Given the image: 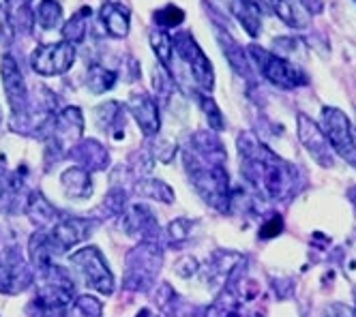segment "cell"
<instances>
[{"mask_svg": "<svg viewBox=\"0 0 356 317\" xmlns=\"http://www.w3.org/2000/svg\"><path fill=\"white\" fill-rule=\"evenodd\" d=\"M348 197H350V202H352V206L356 208V187H352V189L348 191Z\"/></svg>", "mask_w": 356, "mask_h": 317, "instance_id": "e575fe53", "label": "cell"}, {"mask_svg": "<svg viewBox=\"0 0 356 317\" xmlns=\"http://www.w3.org/2000/svg\"><path fill=\"white\" fill-rule=\"evenodd\" d=\"M296 5L302 7L307 13H322L324 11V0H296Z\"/></svg>", "mask_w": 356, "mask_h": 317, "instance_id": "d6a6232c", "label": "cell"}, {"mask_svg": "<svg viewBox=\"0 0 356 317\" xmlns=\"http://www.w3.org/2000/svg\"><path fill=\"white\" fill-rule=\"evenodd\" d=\"M60 187L69 200H88L92 195V172L73 165L60 174Z\"/></svg>", "mask_w": 356, "mask_h": 317, "instance_id": "9a60e30c", "label": "cell"}, {"mask_svg": "<svg viewBox=\"0 0 356 317\" xmlns=\"http://www.w3.org/2000/svg\"><path fill=\"white\" fill-rule=\"evenodd\" d=\"M5 17L15 33L29 35L35 26V13L29 0H5Z\"/></svg>", "mask_w": 356, "mask_h": 317, "instance_id": "ac0fdd59", "label": "cell"}, {"mask_svg": "<svg viewBox=\"0 0 356 317\" xmlns=\"http://www.w3.org/2000/svg\"><path fill=\"white\" fill-rule=\"evenodd\" d=\"M92 15V9L90 7H82L78 13H73L71 19L65 24L63 29V39L71 45H80L84 43L86 39V33H88V19Z\"/></svg>", "mask_w": 356, "mask_h": 317, "instance_id": "44dd1931", "label": "cell"}, {"mask_svg": "<svg viewBox=\"0 0 356 317\" xmlns=\"http://www.w3.org/2000/svg\"><path fill=\"white\" fill-rule=\"evenodd\" d=\"M116 84V73L104 65H90L88 67V73H86V88L92 92V95H104L108 90H112Z\"/></svg>", "mask_w": 356, "mask_h": 317, "instance_id": "7402d4cb", "label": "cell"}, {"mask_svg": "<svg viewBox=\"0 0 356 317\" xmlns=\"http://www.w3.org/2000/svg\"><path fill=\"white\" fill-rule=\"evenodd\" d=\"M346 273H348V277L356 283V253H352L350 259L346 261Z\"/></svg>", "mask_w": 356, "mask_h": 317, "instance_id": "836d02e7", "label": "cell"}, {"mask_svg": "<svg viewBox=\"0 0 356 317\" xmlns=\"http://www.w3.org/2000/svg\"><path fill=\"white\" fill-rule=\"evenodd\" d=\"M183 161L197 195L211 208H215L217 213L221 215L230 213L234 197H232L230 176H227L225 170L227 154L223 144L211 131H202V133H195L189 140L183 152Z\"/></svg>", "mask_w": 356, "mask_h": 317, "instance_id": "7a4b0ae2", "label": "cell"}, {"mask_svg": "<svg viewBox=\"0 0 356 317\" xmlns=\"http://www.w3.org/2000/svg\"><path fill=\"white\" fill-rule=\"evenodd\" d=\"M320 129L324 138L328 140L330 148H333V152L356 168V133L352 129L350 118L339 108L326 105V108H322Z\"/></svg>", "mask_w": 356, "mask_h": 317, "instance_id": "8992f818", "label": "cell"}, {"mask_svg": "<svg viewBox=\"0 0 356 317\" xmlns=\"http://www.w3.org/2000/svg\"><path fill=\"white\" fill-rule=\"evenodd\" d=\"M0 77H3V90L11 108V114L15 118L24 116L29 108V86L17 60L11 54H5L0 58Z\"/></svg>", "mask_w": 356, "mask_h": 317, "instance_id": "30bf717a", "label": "cell"}, {"mask_svg": "<svg viewBox=\"0 0 356 317\" xmlns=\"http://www.w3.org/2000/svg\"><path fill=\"white\" fill-rule=\"evenodd\" d=\"M247 54L251 63H256L260 75L266 79L268 84L282 88V90H294L300 86L309 84V77L300 67L290 63L286 56L277 54V51L264 49L260 45H249Z\"/></svg>", "mask_w": 356, "mask_h": 317, "instance_id": "277c9868", "label": "cell"}, {"mask_svg": "<svg viewBox=\"0 0 356 317\" xmlns=\"http://www.w3.org/2000/svg\"><path fill=\"white\" fill-rule=\"evenodd\" d=\"M127 110L138 122L144 138H155L161 129V116H159V105L148 92H136L127 101Z\"/></svg>", "mask_w": 356, "mask_h": 317, "instance_id": "5bb4252c", "label": "cell"}, {"mask_svg": "<svg viewBox=\"0 0 356 317\" xmlns=\"http://www.w3.org/2000/svg\"><path fill=\"white\" fill-rule=\"evenodd\" d=\"M185 22V13H183V9H178V7H174V5H168V7H163V9H159L157 13H155V24H157V29L159 31H163V33H168V31H172V29H178Z\"/></svg>", "mask_w": 356, "mask_h": 317, "instance_id": "f546056e", "label": "cell"}, {"mask_svg": "<svg viewBox=\"0 0 356 317\" xmlns=\"http://www.w3.org/2000/svg\"><path fill=\"white\" fill-rule=\"evenodd\" d=\"M282 227H284V223H282V219H279V215H277V217H273V219H270V223H268V225H264V227L260 229V236H262V238L279 236V231H282Z\"/></svg>", "mask_w": 356, "mask_h": 317, "instance_id": "1f68e13d", "label": "cell"}, {"mask_svg": "<svg viewBox=\"0 0 356 317\" xmlns=\"http://www.w3.org/2000/svg\"><path fill=\"white\" fill-rule=\"evenodd\" d=\"M207 317H247V315H245L243 300L238 296L223 292V296L209 307Z\"/></svg>", "mask_w": 356, "mask_h": 317, "instance_id": "d4e9b609", "label": "cell"}, {"mask_svg": "<svg viewBox=\"0 0 356 317\" xmlns=\"http://www.w3.org/2000/svg\"><path fill=\"white\" fill-rule=\"evenodd\" d=\"M172 45L178 51V56L185 60V65L189 67V73L193 77L195 86L200 88V92H213L215 88V69L211 58L204 54V49L197 45V41L193 39L191 33L181 31L172 37Z\"/></svg>", "mask_w": 356, "mask_h": 317, "instance_id": "5b68a950", "label": "cell"}, {"mask_svg": "<svg viewBox=\"0 0 356 317\" xmlns=\"http://www.w3.org/2000/svg\"><path fill=\"white\" fill-rule=\"evenodd\" d=\"M95 120H97V127L108 133H114V131H120L124 129V114H122V105L116 103V101H108L104 105H99L95 110Z\"/></svg>", "mask_w": 356, "mask_h": 317, "instance_id": "ffe728a7", "label": "cell"}, {"mask_svg": "<svg viewBox=\"0 0 356 317\" xmlns=\"http://www.w3.org/2000/svg\"><path fill=\"white\" fill-rule=\"evenodd\" d=\"M195 97H197V103H200L202 112H204V116H207V120H209V127L215 131V133L223 131L225 120H223V114H221V110H219V105L215 103V99L209 97L207 92H195Z\"/></svg>", "mask_w": 356, "mask_h": 317, "instance_id": "f1b7e54d", "label": "cell"}, {"mask_svg": "<svg viewBox=\"0 0 356 317\" xmlns=\"http://www.w3.org/2000/svg\"><path fill=\"white\" fill-rule=\"evenodd\" d=\"M138 193L142 197L157 200V202H163V204H172L174 202V191L168 187L163 180H142L138 184Z\"/></svg>", "mask_w": 356, "mask_h": 317, "instance_id": "83f0119b", "label": "cell"}, {"mask_svg": "<svg viewBox=\"0 0 356 317\" xmlns=\"http://www.w3.org/2000/svg\"><path fill=\"white\" fill-rule=\"evenodd\" d=\"M24 213L31 217V221H35L41 227H52L60 217H58V210L49 204V200H45L43 193L33 191L24 204Z\"/></svg>", "mask_w": 356, "mask_h": 317, "instance_id": "e0dca14e", "label": "cell"}, {"mask_svg": "<svg viewBox=\"0 0 356 317\" xmlns=\"http://www.w3.org/2000/svg\"><path fill=\"white\" fill-rule=\"evenodd\" d=\"M275 15L288 24L294 31H305L309 29V13L302 7H298L294 0H268Z\"/></svg>", "mask_w": 356, "mask_h": 317, "instance_id": "d6986e66", "label": "cell"}, {"mask_svg": "<svg viewBox=\"0 0 356 317\" xmlns=\"http://www.w3.org/2000/svg\"><path fill=\"white\" fill-rule=\"evenodd\" d=\"M65 311V317H104V302L92 294H84L73 298Z\"/></svg>", "mask_w": 356, "mask_h": 317, "instance_id": "cb8c5ba5", "label": "cell"}, {"mask_svg": "<svg viewBox=\"0 0 356 317\" xmlns=\"http://www.w3.org/2000/svg\"><path fill=\"white\" fill-rule=\"evenodd\" d=\"M241 174L249 187L268 202H288L298 193L300 174L286 158L270 150L253 133L238 136Z\"/></svg>", "mask_w": 356, "mask_h": 317, "instance_id": "6da1fadb", "label": "cell"}, {"mask_svg": "<svg viewBox=\"0 0 356 317\" xmlns=\"http://www.w3.org/2000/svg\"><path fill=\"white\" fill-rule=\"evenodd\" d=\"M150 45H152V51H155L157 60L161 63V67L170 71V63H172V56H174L172 37L168 33L155 29V31L150 33Z\"/></svg>", "mask_w": 356, "mask_h": 317, "instance_id": "4316f807", "label": "cell"}, {"mask_svg": "<svg viewBox=\"0 0 356 317\" xmlns=\"http://www.w3.org/2000/svg\"><path fill=\"white\" fill-rule=\"evenodd\" d=\"M73 63H75V45H71L67 41L39 45L31 54L33 71L43 77L63 75L73 67Z\"/></svg>", "mask_w": 356, "mask_h": 317, "instance_id": "9c48e42d", "label": "cell"}, {"mask_svg": "<svg viewBox=\"0 0 356 317\" xmlns=\"http://www.w3.org/2000/svg\"><path fill=\"white\" fill-rule=\"evenodd\" d=\"M101 22H104L110 37L124 39L127 35H129L131 13L120 3H104V7H101Z\"/></svg>", "mask_w": 356, "mask_h": 317, "instance_id": "2e32d148", "label": "cell"}, {"mask_svg": "<svg viewBox=\"0 0 356 317\" xmlns=\"http://www.w3.org/2000/svg\"><path fill=\"white\" fill-rule=\"evenodd\" d=\"M354 5H356V0H354Z\"/></svg>", "mask_w": 356, "mask_h": 317, "instance_id": "d590c367", "label": "cell"}, {"mask_svg": "<svg viewBox=\"0 0 356 317\" xmlns=\"http://www.w3.org/2000/svg\"><path fill=\"white\" fill-rule=\"evenodd\" d=\"M75 148H80V154H82L80 168H84L88 172L101 170V168L108 163V152H106V148L101 146L99 142H95V140H88L84 146H75Z\"/></svg>", "mask_w": 356, "mask_h": 317, "instance_id": "484cf974", "label": "cell"}, {"mask_svg": "<svg viewBox=\"0 0 356 317\" xmlns=\"http://www.w3.org/2000/svg\"><path fill=\"white\" fill-rule=\"evenodd\" d=\"M324 317H356V309L352 307H346L341 302H335V304H330L324 313Z\"/></svg>", "mask_w": 356, "mask_h": 317, "instance_id": "4dcf8cb0", "label": "cell"}, {"mask_svg": "<svg viewBox=\"0 0 356 317\" xmlns=\"http://www.w3.org/2000/svg\"><path fill=\"white\" fill-rule=\"evenodd\" d=\"M84 133V116L80 108H65L49 120V140L56 144V150L73 148Z\"/></svg>", "mask_w": 356, "mask_h": 317, "instance_id": "4fadbf2b", "label": "cell"}, {"mask_svg": "<svg viewBox=\"0 0 356 317\" xmlns=\"http://www.w3.org/2000/svg\"><path fill=\"white\" fill-rule=\"evenodd\" d=\"M33 13L35 24H39L43 31H56L63 24V7L58 0H41Z\"/></svg>", "mask_w": 356, "mask_h": 317, "instance_id": "603a6c76", "label": "cell"}, {"mask_svg": "<svg viewBox=\"0 0 356 317\" xmlns=\"http://www.w3.org/2000/svg\"><path fill=\"white\" fill-rule=\"evenodd\" d=\"M296 133L300 144L307 148V152L312 154V158L322 165V168H333L335 165V152L330 148L328 140L324 138L322 129L316 120H312L307 114H298L296 116Z\"/></svg>", "mask_w": 356, "mask_h": 317, "instance_id": "8fae6325", "label": "cell"}, {"mask_svg": "<svg viewBox=\"0 0 356 317\" xmlns=\"http://www.w3.org/2000/svg\"><path fill=\"white\" fill-rule=\"evenodd\" d=\"M35 283V270L15 247L0 249V294L17 296Z\"/></svg>", "mask_w": 356, "mask_h": 317, "instance_id": "52a82bcc", "label": "cell"}, {"mask_svg": "<svg viewBox=\"0 0 356 317\" xmlns=\"http://www.w3.org/2000/svg\"><path fill=\"white\" fill-rule=\"evenodd\" d=\"M71 270L80 277V281L101 296H112L116 289V277L110 268L106 255L99 247L88 245L69 255Z\"/></svg>", "mask_w": 356, "mask_h": 317, "instance_id": "3957f363", "label": "cell"}, {"mask_svg": "<svg viewBox=\"0 0 356 317\" xmlns=\"http://www.w3.org/2000/svg\"><path fill=\"white\" fill-rule=\"evenodd\" d=\"M95 223L88 219H80V217H67V219H58L52 227L43 229L45 243L52 251L54 257L65 255L67 251H71L73 247L82 245L86 238L90 236Z\"/></svg>", "mask_w": 356, "mask_h": 317, "instance_id": "ba28073f", "label": "cell"}, {"mask_svg": "<svg viewBox=\"0 0 356 317\" xmlns=\"http://www.w3.org/2000/svg\"><path fill=\"white\" fill-rule=\"evenodd\" d=\"M129 257L136 259V263L127 259V287L131 289L148 287L155 273H159V263H161L159 249L150 243H144Z\"/></svg>", "mask_w": 356, "mask_h": 317, "instance_id": "7c38bea8", "label": "cell"}, {"mask_svg": "<svg viewBox=\"0 0 356 317\" xmlns=\"http://www.w3.org/2000/svg\"><path fill=\"white\" fill-rule=\"evenodd\" d=\"M29 3H31V0H29Z\"/></svg>", "mask_w": 356, "mask_h": 317, "instance_id": "8d00e7d4", "label": "cell"}]
</instances>
